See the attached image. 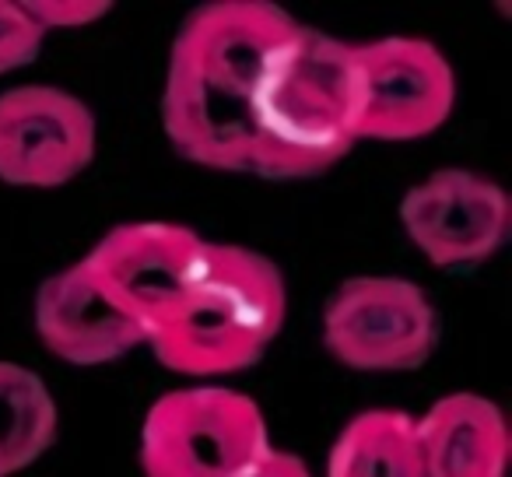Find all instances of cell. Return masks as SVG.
<instances>
[{"label": "cell", "mask_w": 512, "mask_h": 477, "mask_svg": "<svg viewBox=\"0 0 512 477\" xmlns=\"http://www.w3.org/2000/svg\"><path fill=\"white\" fill-rule=\"evenodd\" d=\"M299 22L267 0H214L172 39L162 92L169 144L193 165L246 172L260 95Z\"/></svg>", "instance_id": "1"}, {"label": "cell", "mask_w": 512, "mask_h": 477, "mask_svg": "<svg viewBox=\"0 0 512 477\" xmlns=\"http://www.w3.org/2000/svg\"><path fill=\"white\" fill-rule=\"evenodd\" d=\"M358 144L351 43L299 25L253 116L249 176L309 179Z\"/></svg>", "instance_id": "2"}, {"label": "cell", "mask_w": 512, "mask_h": 477, "mask_svg": "<svg viewBox=\"0 0 512 477\" xmlns=\"http://www.w3.org/2000/svg\"><path fill=\"white\" fill-rule=\"evenodd\" d=\"M285 313V278L271 260L246 246L211 243L193 292L151 334L148 348L179 376H232L264 355Z\"/></svg>", "instance_id": "3"}, {"label": "cell", "mask_w": 512, "mask_h": 477, "mask_svg": "<svg viewBox=\"0 0 512 477\" xmlns=\"http://www.w3.org/2000/svg\"><path fill=\"white\" fill-rule=\"evenodd\" d=\"M271 449L260 404L232 386L165 393L141 428L144 477H249Z\"/></svg>", "instance_id": "4"}, {"label": "cell", "mask_w": 512, "mask_h": 477, "mask_svg": "<svg viewBox=\"0 0 512 477\" xmlns=\"http://www.w3.org/2000/svg\"><path fill=\"white\" fill-rule=\"evenodd\" d=\"M358 141H418L456 106L453 64L428 39L386 36L351 43Z\"/></svg>", "instance_id": "5"}, {"label": "cell", "mask_w": 512, "mask_h": 477, "mask_svg": "<svg viewBox=\"0 0 512 477\" xmlns=\"http://www.w3.org/2000/svg\"><path fill=\"white\" fill-rule=\"evenodd\" d=\"M439 341V316L425 288L390 274L351 278L323 309V344L358 372H411Z\"/></svg>", "instance_id": "6"}, {"label": "cell", "mask_w": 512, "mask_h": 477, "mask_svg": "<svg viewBox=\"0 0 512 477\" xmlns=\"http://www.w3.org/2000/svg\"><path fill=\"white\" fill-rule=\"evenodd\" d=\"M207 239L172 221H134L99 239L85 264L144 323L148 341L193 292L207 264Z\"/></svg>", "instance_id": "7"}, {"label": "cell", "mask_w": 512, "mask_h": 477, "mask_svg": "<svg viewBox=\"0 0 512 477\" xmlns=\"http://www.w3.org/2000/svg\"><path fill=\"white\" fill-rule=\"evenodd\" d=\"M99 148L95 113L53 85H22L0 95V183L53 190L92 165Z\"/></svg>", "instance_id": "8"}, {"label": "cell", "mask_w": 512, "mask_h": 477, "mask_svg": "<svg viewBox=\"0 0 512 477\" xmlns=\"http://www.w3.org/2000/svg\"><path fill=\"white\" fill-rule=\"evenodd\" d=\"M400 225L428 264H481L509 235L512 200L481 172L439 169L404 193Z\"/></svg>", "instance_id": "9"}, {"label": "cell", "mask_w": 512, "mask_h": 477, "mask_svg": "<svg viewBox=\"0 0 512 477\" xmlns=\"http://www.w3.org/2000/svg\"><path fill=\"white\" fill-rule=\"evenodd\" d=\"M36 330L46 348L71 365H106L148 344L144 323L85 260L43 281L36 295Z\"/></svg>", "instance_id": "10"}, {"label": "cell", "mask_w": 512, "mask_h": 477, "mask_svg": "<svg viewBox=\"0 0 512 477\" xmlns=\"http://www.w3.org/2000/svg\"><path fill=\"white\" fill-rule=\"evenodd\" d=\"M421 477H505L512 453L498 404L477 393H449L414 418Z\"/></svg>", "instance_id": "11"}, {"label": "cell", "mask_w": 512, "mask_h": 477, "mask_svg": "<svg viewBox=\"0 0 512 477\" xmlns=\"http://www.w3.org/2000/svg\"><path fill=\"white\" fill-rule=\"evenodd\" d=\"M327 477H421L414 418L404 411H362L330 449Z\"/></svg>", "instance_id": "12"}, {"label": "cell", "mask_w": 512, "mask_h": 477, "mask_svg": "<svg viewBox=\"0 0 512 477\" xmlns=\"http://www.w3.org/2000/svg\"><path fill=\"white\" fill-rule=\"evenodd\" d=\"M57 404L25 365L0 362V477L22 474L57 439Z\"/></svg>", "instance_id": "13"}, {"label": "cell", "mask_w": 512, "mask_h": 477, "mask_svg": "<svg viewBox=\"0 0 512 477\" xmlns=\"http://www.w3.org/2000/svg\"><path fill=\"white\" fill-rule=\"evenodd\" d=\"M43 39L46 32L32 22L22 4L0 0V74L32 64L43 50Z\"/></svg>", "instance_id": "14"}, {"label": "cell", "mask_w": 512, "mask_h": 477, "mask_svg": "<svg viewBox=\"0 0 512 477\" xmlns=\"http://www.w3.org/2000/svg\"><path fill=\"white\" fill-rule=\"evenodd\" d=\"M29 18L43 32L53 29H85V25L99 22L102 15L113 11L109 0H29L22 4Z\"/></svg>", "instance_id": "15"}, {"label": "cell", "mask_w": 512, "mask_h": 477, "mask_svg": "<svg viewBox=\"0 0 512 477\" xmlns=\"http://www.w3.org/2000/svg\"><path fill=\"white\" fill-rule=\"evenodd\" d=\"M249 477H313V474H309V467L299 460V456L271 449V456H267V460L260 463Z\"/></svg>", "instance_id": "16"}]
</instances>
